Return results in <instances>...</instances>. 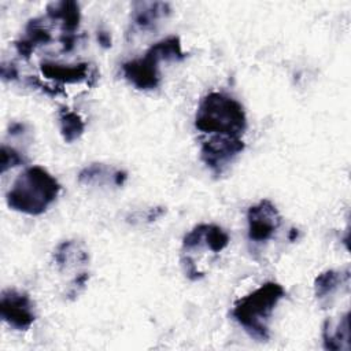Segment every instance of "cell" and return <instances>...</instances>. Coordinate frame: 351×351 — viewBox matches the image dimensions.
I'll return each mask as SVG.
<instances>
[{"mask_svg": "<svg viewBox=\"0 0 351 351\" xmlns=\"http://www.w3.org/2000/svg\"><path fill=\"white\" fill-rule=\"evenodd\" d=\"M60 192L58 180L43 166L25 169L5 195L7 206L27 215H41Z\"/></svg>", "mask_w": 351, "mask_h": 351, "instance_id": "6da1fadb", "label": "cell"}, {"mask_svg": "<svg viewBox=\"0 0 351 351\" xmlns=\"http://www.w3.org/2000/svg\"><path fill=\"white\" fill-rule=\"evenodd\" d=\"M284 296L285 289L281 284L267 281L255 291L236 300L232 317L252 339L266 341L270 337V317Z\"/></svg>", "mask_w": 351, "mask_h": 351, "instance_id": "7a4b0ae2", "label": "cell"}, {"mask_svg": "<svg viewBox=\"0 0 351 351\" xmlns=\"http://www.w3.org/2000/svg\"><path fill=\"white\" fill-rule=\"evenodd\" d=\"M195 128L203 133L240 137L247 129V115L234 97L222 92H210L197 106Z\"/></svg>", "mask_w": 351, "mask_h": 351, "instance_id": "3957f363", "label": "cell"}, {"mask_svg": "<svg viewBox=\"0 0 351 351\" xmlns=\"http://www.w3.org/2000/svg\"><path fill=\"white\" fill-rule=\"evenodd\" d=\"M245 148L240 137L214 134L211 138L202 143L200 159L214 176H221L234 158Z\"/></svg>", "mask_w": 351, "mask_h": 351, "instance_id": "277c9868", "label": "cell"}, {"mask_svg": "<svg viewBox=\"0 0 351 351\" xmlns=\"http://www.w3.org/2000/svg\"><path fill=\"white\" fill-rule=\"evenodd\" d=\"M34 304L26 292L14 288L4 289L0 296V315L16 330H27L36 321Z\"/></svg>", "mask_w": 351, "mask_h": 351, "instance_id": "5b68a950", "label": "cell"}, {"mask_svg": "<svg viewBox=\"0 0 351 351\" xmlns=\"http://www.w3.org/2000/svg\"><path fill=\"white\" fill-rule=\"evenodd\" d=\"M248 239L254 243H265L273 237L281 225V215L269 199H262L247 211Z\"/></svg>", "mask_w": 351, "mask_h": 351, "instance_id": "8992f818", "label": "cell"}, {"mask_svg": "<svg viewBox=\"0 0 351 351\" xmlns=\"http://www.w3.org/2000/svg\"><path fill=\"white\" fill-rule=\"evenodd\" d=\"M159 60L145 51L143 58L128 60L122 64V73L126 81L140 90H152L160 84Z\"/></svg>", "mask_w": 351, "mask_h": 351, "instance_id": "52a82bcc", "label": "cell"}, {"mask_svg": "<svg viewBox=\"0 0 351 351\" xmlns=\"http://www.w3.org/2000/svg\"><path fill=\"white\" fill-rule=\"evenodd\" d=\"M229 234L218 225L199 223L182 239V248L192 250L207 247L213 252H221L229 244Z\"/></svg>", "mask_w": 351, "mask_h": 351, "instance_id": "ba28073f", "label": "cell"}, {"mask_svg": "<svg viewBox=\"0 0 351 351\" xmlns=\"http://www.w3.org/2000/svg\"><path fill=\"white\" fill-rule=\"evenodd\" d=\"M171 7L166 1H134L132 8V22L140 30L155 27L158 21L169 16Z\"/></svg>", "mask_w": 351, "mask_h": 351, "instance_id": "9c48e42d", "label": "cell"}, {"mask_svg": "<svg viewBox=\"0 0 351 351\" xmlns=\"http://www.w3.org/2000/svg\"><path fill=\"white\" fill-rule=\"evenodd\" d=\"M40 70L44 77L60 84H77L89 80V64L85 62L75 64H62L56 62H43Z\"/></svg>", "mask_w": 351, "mask_h": 351, "instance_id": "30bf717a", "label": "cell"}, {"mask_svg": "<svg viewBox=\"0 0 351 351\" xmlns=\"http://www.w3.org/2000/svg\"><path fill=\"white\" fill-rule=\"evenodd\" d=\"M47 16L60 23L62 34H75L81 22L80 4L74 0L52 1L47 5Z\"/></svg>", "mask_w": 351, "mask_h": 351, "instance_id": "8fae6325", "label": "cell"}, {"mask_svg": "<svg viewBox=\"0 0 351 351\" xmlns=\"http://www.w3.org/2000/svg\"><path fill=\"white\" fill-rule=\"evenodd\" d=\"M128 173L119 169L106 166L103 163H90L78 173V182L84 185H115L122 186L126 182Z\"/></svg>", "mask_w": 351, "mask_h": 351, "instance_id": "7c38bea8", "label": "cell"}, {"mask_svg": "<svg viewBox=\"0 0 351 351\" xmlns=\"http://www.w3.org/2000/svg\"><path fill=\"white\" fill-rule=\"evenodd\" d=\"M52 40L49 30L43 25L41 18H33L26 23L25 36L18 38L15 44L16 52L23 58L29 59L38 45H45Z\"/></svg>", "mask_w": 351, "mask_h": 351, "instance_id": "4fadbf2b", "label": "cell"}, {"mask_svg": "<svg viewBox=\"0 0 351 351\" xmlns=\"http://www.w3.org/2000/svg\"><path fill=\"white\" fill-rule=\"evenodd\" d=\"M322 343L324 348L329 351L350 350V311H346L336 324L325 319L322 325Z\"/></svg>", "mask_w": 351, "mask_h": 351, "instance_id": "5bb4252c", "label": "cell"}, {"mask_svg": "<svg viewBox=\"0 0 351 351\" xmlns=\"http://www.w3.org/2000/svg\"><path fill=\"white\" fill-rule=\"evenodd\" d=\"M350 280V267L346 266L340 270H325L319 273L314 280V293L318 299H324L332 295L339 285L347 282Z\"/></svg>", "mask_w": 351, "mask_h": 351, "instance_id": "9a60e30c", "label": "cell"}, {"mask_svg": "<svg viewBox=\"0 0 351 351\" xmlns=\"http://www.w3.org/2000/svg\"><path fill=\"white\" fill-rule=\"evenodd\" d=\"M147 51L159 62H181L186 58V53L181 48V40L178 36L165 37L152 44Z\"/></svg>", "mask_w": 351, "mask_h": 351, "instance_id": "2e32d148", "label": "cell"}, {"mask_svg": "<svg viewBox=\"0 0 351 351\" xmlns=\"http://www.w3.org/2000/svg\"><path fill=\"white\" fill-rule=\"evenodd\" d=\"M58 119L60 134L66 143H73L84 134L85 121L78 112L62 107L58 112Z\"/></svg>", "mask_w": 351, "mask_h": 351, "instance_id": "e0dca14e", "label": "cell"}, {"mask_svg": "<svg viewBox=\"0 0 351 351\" xmlns=\"http://www.w3.org/2000/svg\"><path fill=\"white\" fill-rule=\"evenodd\" d=\"M53 259L59 269H67L77 263H88L89 256L88 252L81 250L74 240H64L56 247Z\"/></svg>", "mask_w": 351, "mask_h": 351, "instance_id": "ac0fdd59", "label": "cell"}, {"mask_svg": "<svg viewBox=\"0 0 351 351\" xmlns=\"http://www.w3.org/2000/svg\"><path fill=\"white\" fill-rule=\"evenodd\" d=\"M0 155H1V162H0V173L1 174H4L7 170H10L12 167L26 163V158L23 156V154H21L18 149L8 147L5 144L1 145Z\"/></svg>", "mask_w": 351, "mask_h": 351, "instance_id": "d6986e66", "label": "cell"}, {"mask_svg": "<svg viewBox=\"0 0 351 351\" xmlns=\"http://www.w3.org/2000/svg\"><path fill=\"white\" fill-rule=\"evenodd\" d=\"M0 75L3 81H15L18 78V69L11 62H3L0 66Z\"/></svg>", "mask_w": 351, "mask_h": 351, "instance_id": "ffe728a7", "label": "cell"}, {"mask_svg": "<svg viewBox=\"0 0 351 351\" xmlns=\"http://www.w3.org/2000/svg\"><path fill=\"white\" fill-rule=\"evenodd\" d=\"M182 262H184V267H185V274H186V277H188L189 280L197 281V280H200V278L203 277V271H199V270L196 269V265H195L193 259H191L189 256H186V258L182 259Z\"/></svg>", "mask_w": 351, "mask_h": 351, "instance_id": "44dd1931", "label": "cell"}, {"mask_svg": "<svg viewBox=\"0 0 351 351\" xmlns=\"http://www.w3.org/2000/svg\"><path fill=\"white\" fill-rule=\"evenodd\" d=\"M88 280H89V273H86V271L80 273V274L74 278V281H73V284H71V291L69 292L67 296H71V298H73V296L78 295V292L85 288V284L88 282Z\"/></svg>", "mask_w": 351, "mask_h": 351, "instance_id": "7402d4cb", "label": "cell"}, {"mask_svg": "<svg viewBox=\"0 0 351 351\" xmlns=\"http://www.w3.org/2000/svg\"><path fill=\"white\" fill-rule=\"evenodd\" d=\"M78 37L75 34H62L59 37V41L62 44V52H70L74 49L77 44Z\"/></svg>", "mask_w": 351, "mask_h": 351, "instance_id": "603a6c76", "label": "cell"}, {"mask_svg": "<svg viewBox=\"0 0 351 351\" xmlns=\"http://www.w3.org/2000/svg\"><path fill=\"white\" fill-rule=\"evenodd\" d=\"M97 41L103 48H110L111 47V36L104 30L97 32Z\"/></svg>", "mask_w": 351, "mask_h": 351, "instance_id": "cb8c5ba5", "label": "cell"}, {"mask_svg": "<svg viewBox=\"0 0 351 351\" xmlns=\"http://www.w3.org/2000/svg\"><path fill=\"white\" fill-rule=\"evenodd\" d=\"M25 129H26L25 123H22V122H12L10 125V129H8V134L18 136V134H22L25 132Z\"/></svg>", "mask_w": 351, "mask_h": 351, "instance_id": "d4e9b609", "label": "cell"}, {"mask_svg": "<svg viewBox=\"0 0 351 351\" xmlns=\"http://www.w3.org/2000/svg\"><path fill=\"white\" fill-rule=\"evenodd\" d=\"M295 237H298V230L292 229L289 233V240H295Z\"/></svg>", "mask_w": 351, "mask_h": 351, "instance_id": "484cf974", "label": "cell"}]
</instances>
